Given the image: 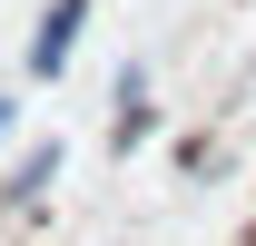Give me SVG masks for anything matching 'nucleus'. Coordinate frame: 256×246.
<instances>
[{
    "label": "nucleus",
    "mask_w": 256,
    "mask_h": 246,
    "mask_svg": "<svg viewBox=\"0 0 256 246\" xmlns=\"http://www.w3.org/2000/svg\"><path fill=\"white\" fill-rule=\"evenodd\" d=\"M50 178H60V148H30L20 168H10V187H0V207H20V197H40Z\"/></svg>",
    "instance_id": "nucleus-2"
},
{
    "label": "nucleus",
    "mask_w": 256,
    "mask_h": 246,
    "mask_svg": "<svg viewBox=\"0 0 256 246\" xmlns=\"http://www.w3.org/2000/svg\"><path fill=\"white\" fill-rule=\"evenodd\" d=\"M79 20H89V0H50V10H40V30H30V79H60L69 69V50H79Z\"/></svg>",
    "instance_id": "nucleus-1"
}]
</instances>
